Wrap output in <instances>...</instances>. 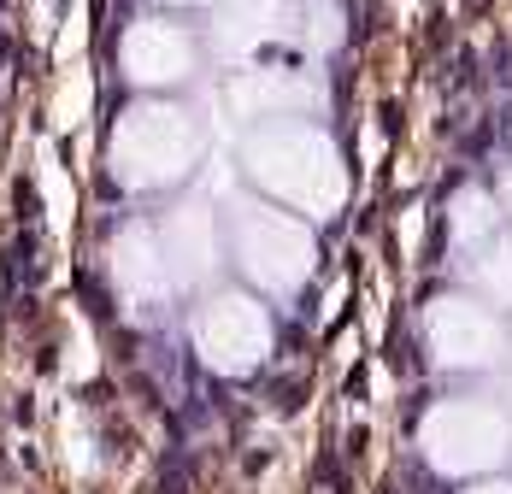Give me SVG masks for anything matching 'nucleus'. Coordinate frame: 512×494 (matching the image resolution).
<instances>
[{
	"label": "nucleus",
	"instance_id": "f257e3e1",
	"mask_svg": "<svg viewBox=\"0 0 512 494\" xmlns=\"http://www.w3.org/2000/svg\"><path fill=\"white\" fill-rule=\"evenodd\" d=\"M507 453V424L495 412H471V406H442L430 418V459L442 471H489Z\"/></svg>",
	"mask_w": 512,
	"mask_h": 494
},
{
	"label": "nucleus",
	"instance_id": "f03ea898",
	"mask_svg": "<svg viewBox=\"0 0 512 494\" xmlns=\"http://www.w3.org/2000/svg\"><path fill=\"white\" fill-rule=\"evenodd\" d=\"M465 494H512L507 483H489V489H465Z\"/></svg>",
	"mask_w": 512,
	"mask_h": 494
}]
</instances>
